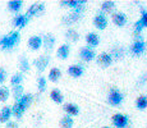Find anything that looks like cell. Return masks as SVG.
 Here are the masks:
<instances>
[{
    "mask_svg": "<svg viewBox=\"0 0 147 128\" xmlns=\"http://www.w3.org/2000/svg\"><path fill=\"white\" fill-rule=\"evenodd\" d=\"M22 5H23V3H22L21 0H12V1L8 3V8H9V10H12V12H18L22 8Z\"/></svg>",
    "mask_w": 147,
    "mask_h": 128,
    "instance_id": "23",
    "label": "cell"
},
{
    "mask_svg": "<svg viewBox=\"0 0 147 128\" xmlns=\"http://www.w3.org/2000/svg\"><path fill=\"white\" fill-rule=\"evenodd\" d=\"M60 126H61V128H72L73 127V119L70 118L69 115L64 116V118H61V121H60Z\"/></svg>",
    "mask_w": 147,
    "mask_h": 128,
    "instance_id": "29",
    "label": "cell"
},
{
    "mask_svg": "<svg viewBox=\"0 0 147 128\" xmlns=\"http://www.w3.org/2000/svg\"><path fill=\"white\" fill-rule=\"evenodd\" d=\"M104 128H109V127H104Z\"/></svg>",
    "mask_w": 147,
    "mask_h": 128,
    "instance_id": "40",
    "label": "cell"
},
{
    "mask_svg": "<svg viewBox=\"0 0 147 128\" xmlns=\"http://www.w3.org/2000/svg\"><path fill=\"white\" fill-rule=\"evenodd\" d=\"M60 77H61V72H60V69H58V68H53V69L49 72V79L51 82L59 81Z\"/></svg>",
    "mask_w": 147,
    "mask_h": 128,
    "instance_id": "24",
    "label": "cell"
},
{
    "mask_svg": "<svg viewBox=\"0 0 147 128\" xmlns=\"http://www.w3.org/2000/svg\"><path fill=\"white\" fill-rule=\"evenodd\" d=\"M5 128H18V124H17V122H8Z\"/></svg>",
    "mask_w": 147,
    "mask_h": 128,
    "instance_id": "38",
    "label": "cell"
},
{
    "mask_svg": "<svg viewBox=\"0 0 147 128\" xmlns=\"http://www.w3.org/2000/svg\"><path fill=\"white\" fill-rule=\"evenodd\" d=\"M68 73H69L72 77H81L82 73H83V67L80 64L70 65V67L68 68Z\"/></svg>",
    "mask_w": 147,
    "mask_h": 128,
    "instance_id": "15",
    "label": "cell"
},
{
    "mask_svg": "<svg viewBox=\"0 0 147 128\" xmlns=\"http://www.w3.org/2000/svg\"><path fill=\"white\" fill-rule=\"evenodd\" d=\"M37 87L40 92H44L45 91V89H46V78L45 77H40L37 79Z\"/></svg>",
    "mask_w": 147,
    "mask_h": 128,
    "instance_id": "35",
    "label": "cell"
},
{
    "mask_svg": "<svg viewBox=\"0 0 147 128\" xmlns=\"http://www.w3.org/2000/svg\"><path fill=\"white\" fill-rule=\"evenodd\" d=\"M129 123V118L124 114H115L113 116V124L117 128H125Z\"/></svg>",
    "mask_w": 147,
    "mask_h": 128,
    "instance_id": "4",
    "label": "cell"
},
{
    "mask_svg": "<svg viewBox=\"0 0 147 128\" xmlns=\"http://www.w3.org/2000/svg\"><path fill=\"white\" fill-rule=\"evenodd\" d=\"M64 110L68 113V115H78V113H80V108L77 106L76 104H65L64 105Z\"/></svg>",
    "mask_w": 147,
    "mask_h": 128,
    "instance_id": "19",
    "label": "cell"
},
{
    "mask_svg": "<svg viewBox=\"0 0 147 128\" xmlns=\"http://www.w3.org/2000/svg\"><path fill=\"white\" fill-rule=\"evenodd\" d=\"M50 98H51V100H53L54 102H56V104H61V102H63V100H64L63 93H61L58 89L53 90L51 92H50Z\"/></svg>",
    "mask_w": 147,
    "mask_h": 128,
    "instance_id": "20",
    "label": "cell"
},
{
    "mask_svg": "<svg viewBox=\"0 0 147 128\" xmlns=\"http://www.w3.org/2000/svg\"><path fill=\"white\" fill-rule=\"evenodd\" d=\"M32 100H33V96L31 95V93H26V95H22V98L18 99V100H17V102H18V104L21 105L23 109H27V108L31 105Z\"/></svg>",
    "mask_w": 147,
    "mask_h": 128,
    "instance_id": "14",
    "label": "cell"
},
{
    "mask_svg": "<svg viewBox=\"0 0 147 128\" xmlns=\"http://www.w3.org/2000/svg\"><path fill=\"white\" fill-rule=\"evenodd\" d=\"M94 23H95V26L98 28V30H105L106 26H107V18L105 17V14L98 13L97 16L95 17Z\"/></svg>",
    "mask_w": 147,
    "mask_h": 128,
    "instance_id": "8",
    "label": "cell"
},
{
    "mask_svg": "<svg viewBox=\"0 0 147 128\" xmlns=\"http://www.w3.org/2000/svg\"><path fill=\"white\" fill-rule=\"evenodd\" d=\"M113 22H114L117 26H119V27H121V26L125 24L127 22V17L124 13H115L114 16H113Z\"/></svg>",
    "mask_w": 147,
    "mask_h": 128,
    "instance_id": "16",
    "label": "cell"
},
{
    "mask_svg": "<svg viewBox=\"0 0 147 128\" xmlns=\"http://www.w3.org/2000/svg\"><path fill=\"white\" fill-rule=\"evenodd\" d=\"M28 46L31 50H38L42 46V37L40 36H32L28 40Z\"/></svg>",
    "mask_w": 147,
    "mask_h": 128,
    "instance_id": "10",
    "label": "cell"
},
{
    "mask_svg": "<svg viewBox=\"0 0 147 128\" xmlns=\"http://www.w3.org/2000/svg\"><path fill=\"white\" fill-rule=\"evenodd\" d=\"M9 95H10V91L8 87L5 86L0 87V101H7L9 99Z\"/></svg>",
    "mask_w": 147,
    "mask_h": 128,
    "instance_id": "30",
    "label": "cell"
},
{
    "mask_svg": "<svg viewBox=\"0 0 147 128\" xmlns=\"http://www.w3.org/2000/svg\"><path fill=\"white\" fill-rule=\"evenodd\" d=\"M12 116V106H4L0 112V122L1 123H8Z\"/></svg>",
    "mask_w": 147,
    "mask_h": 128,
    "instance_id": "12",
    "label": "cell"
},
{
    "mask_svg": "<svg viewBox=\"0 0 147 128\" xmlns=\"http://www.w3.org/2000/svg\"><path fill=\"white\" fill-rule=\"evenodd\" d=\"M22 95H23V86H22V85L14 86L13 87V96H14V99H16V101L18 100V99H21Z\"/></svg>",
    "mask_w": 147,
    "mask_h": 128,
    "instance_id": "31",
    "label": "cell"
},
{
    "mask_svg": "<svg viewBox=\"0 0 147 128\" xmlns=\"http://www.w3.org/2000/svg\"><path fill=\"white\" fill-rule=\"evenodd\" d=\"M24 112H26V109H23V108H22L17 101L14 102V105L12 106V114L16 116V118H21V116L23 115Z\"/></svg>",
    "mask_w": 147,
    "mask_h": 128,
    "instance_id": "22",
    "label": "cell"
},
{
    "mask_svg": "<svg viewBox=\"0 0 147 128\" xmlns=\"http://www.w3.org/2000/svg\"><path fill=\"white\" fill-rule=\"evenodd\" d=\"M145 47H146V44L142 41V40H137L133 45H132V53L134 55H141V54L145 51Z\"/></svg>",
    "mask_w": 147,
    "mask_h": 128,
    "instance_id": "11",
    "label": "cell"
},
{
    "mask_svg": "<svg viewBox=\"0 0 147 128\" xmlns=\"http://www.w3.org/2000/svg\"><path fill=\"white\" fill-rule=\"evenodd\" d=\"M101 8H102L104 12H113L115 8V3L114 1H104L102 5H101Z\"/></svg>",
    "mask_w": 147,
    "mask_h": 128,
    "instance_id": "34",
    "label": "cell"
},
{
    "mask_svg": "<svg viewBox=\"0 0 147 128\" xmlns=\"http://www.w3.org/2000/svg\"><path fill=\"white\" fill-rule=\"evenodd\" d=\"M54 44H55V39H54L53 35H46L44 36V39H42V45L45 46V49L46 50H51Z\"/></svg>",
    "mask_w": 147,
    "mask_h": 128,
    "instance_id": "17",
    "label": "cell"
},
{
    "mask_svg": "<svg viewBox=\"0 0 147 128\" xmlns=\"http://www.w3.org/2000/svg\"><path fill=\"white\" fill-rule=\"evenodd\" d=\"M146 81H147V74H146V76H143V78L140 81V83H143V82H146Z\"/></svg>",
    "mask_w": 147,
    "mask_h": 128,
    "instance_id": "39",
    "label": "cell"
},
{
    "mask_svg": "<svg viewBox=\"0 0 147 128\" xmlns=\"http://www.w3.org/2000/svg\"><path fill=\"white\" fill-rule=\"evenodd\" d=\"M145 27H147V10H142V16L134 24V32L138 35Z\"/></svg>",
    "mask_w": 147,
    "mask_h": 128,
    "instance_id": "6",
    "label": "cell"
},
{
    "mask_svg": "<svg viewBox=\"0 0 147 128\" xmlns=\"http://www.w3.org/2000/svg\"><path fill=\"white\" fill-rule=\"evenodd\" d=\"M111 62H113V56L110 55L109 53H102V54H100V55H98V63L105 65V67H106V65L111 64Z\"/></svg>",
    "mask_w": 147,
    "mask_h": 128,
    "instance_id": "18",
    "label": "cell"
},
{
    "mask_svg": "<svg viewBox=\"0 0 147 128\" xmlns=\"http://www.w3.org/2000/svg\"><path fill=\"white\" fill-rule=\"evenodd\" d=\"M107 100L111 105H119L123 101V93L117 89H111V91L109 92V96H107Z\"/></svg>",
    "mask_w": 147,
    "mask_h": 128,
    "instance_id": "3",
    "label": "cell"
},
{
    "mask_svg": "<svg viewBox=\"0 0 147 128\" xmlns=\"http://www.w3.org/2000/svg\"><path fill=\"white\" fill-rule=\"evenodd\" d=\"M27 22H28V18L26 14H18V16H16L13 19V24L19 28H23L24 26L27 24Z\"/></svg>",
    "mask_w": 147,
    "mask_h": 128,
    "instance_id": "13",
    "label": "cell"
},
{
    "mask_svg": "<svg viewBox=\"0 0 147 128\" xmlns=\"http://www.w3.org/2000/svg\"><path fill=\"white\" fill-rule=\"evenodd\" d=\"M136 105H137V108L141 110L146 109L147 108V96H145V95L140 96V98L137 99V101H136Z\"/></svg>",
    "mask_w": 147,
    "mask_h": 128,
    "instance_id": "27",
    "label": "cell"
},
{
    "mask_svg": "<svg viewBox=\"0 0 147 128\" xmlns=\"http://www.w3.org/2000/svg\"><path fill=\"white\" fill-rule=\"evenodd\" d=\"M80 56L84 62H90L95 58V51H94V49H91V47H83L80 53Z\"/></svg>",
    "mask_w": 147,
    "mask_h": 128,
    "instance_id": "9",
    "label": "cell"
},
{
    "mask_svg": "<svg viewBox=\"0 0 147 128\" xmlns=\"http://www.w3.org/2000/svg\"><path fill=\"white\" fill-rule=\"evenodd\" d=\"M49 62H50L49 56H46V55L38 56V58L35 60V65H36V68H37L38 72H44V70L46 69V67L49 65Z\"/></svg>",
    "mask_w": 147,
    "mask_h": 128,
    "instance_id": "7",
    "label": "cell"
},
{
    "mask_svg": "<svg viewBox=\"0 0 147 128\" xmlns=\"http://www.w3.org/2000/svg\"><path fill=\"white\" fill-rule=\"evenodd\" d=\"M5 78H7V72H5V69L0 68V83H3L5 81Z\"/></svg>",
    "mask_w": 147,
    "mask_h": 128,
    "instance_id": "37",
    "label": "cell"
},
{
    "mask_svg": "<svg viewBox=\"0 0 147 128\" xmlns=\"http://www.w3.org/2000/svg\"><path fill=\"white\" fill-rule=\"evenodd\" d=\"M69 51H70V49L68 45H61L58 49V56L60 59H65V58H68V55H69Z\"/></svg>",
    "mask_w": 147,
    "mask_h": 128,
    "instance_id": "25",
    "label": "cell"
},
{
    "mask_svg": "<svg viewBox=\"0 0 147 128\" xmlns=\"http://www.w3.org/2000/svg\"><path fill=\"white\" fill-rule=\"evenodd\" d=\"M44 9H45V5L42 3H33L30 7V9L27 10L26 16H27V18H30L32 16H38V14H41L44 12Z\"/></svg>",
    "mask_w": 147,
    "mask_h": 128,
    "instance_id": "5",
    "label": "cell"
},
{
    "mask_svg": "<svg viewBox=\"0 0 147 128\" xmlns=\"http://www.w3.org/2000/svg\"><path fill=\"white\" fill-rule=\"evenodd\" d=\"M19 68H21L22 72H28L30 70V63H28L26 56H21V59H19Z\"/></svg>",
    "mask_w": 147,
    "mask_h": 128,
    "instance_id": "28",
    "label": "cell"
},
{
    "mask_svg": "<svg viewBox=\"0 0 147 128\" xmlns=\"http://www.w3.org/2000/svg\"><path fill=\"white\" fill-rule=\"evenodd\" d=\"M110 55L114 56V58H121V56L124 55V49L123 47H114L113 53L110 54Z\"/></svg>",
    "mask_w": 147,
    "mask_h": 128,
    "instance_id": "36",
    "label": "cell"
},
{
    "mask_svg": "<svg viewBox=\"0 0 147 128\" xmlns=\"http://www.w3.org/2000/svg\"><path fill=\"white\" fill-rule=\"evenodd\" d=\"M86 41H87V44H88L90 46H97L98 42H100V39H98V36L96 35V33L91 32V33H88V35L86 36Z\"/></svg>",
    "mask_w": 147,
    "mask_h": 128,
    "instance_id": "21",
    "label": "cell"
},
{
    "mask_svg": "<svg viewBox=\"0 0 147 128\" xmlns=\"http://www.w3.org/2000/svg\"><path fill=\"white\" fill-rule=\"evenodd\" d=\"M82 10H83V5H80V7L74 8L72 13H69L67 17H64L63 22H64V23H68V24H70V23H74L76 21H78V19H80Z\"/></svg>",
    "mask_w": 147,
    "mask_h": 128,
    "instance_id": "2",
    "label": "cell"
},
{
    "mask_svg": "<svg viewBox=\"0 0 147 128\" xmlns=\"http://www.w3.org/2000/svg\"><path fill=\"white\" fill-rule=\"evenodd\" d=\"M19 42V32L18 31H13V32L8 33V35L3 36L0 39V46L3 49H10V47L16 46Z\"/></svg>",
    "mask_w": 147,
    "mask_h": 128,
    "instance_id": "1",
    "label": "cell"
},
{
    "mask_svg": "<svg viewBox=\"0 0 147 128\" xmlns=\"http://www.w3.org/2000/svg\"><path fill=\"white\" fill-rule=\"evenodd\" d=\"M65 36H67L68 40H70V41H77V40L80 39V35H78V32L76 30H68Z\"/></svg>",
    "mask_w": 147,
    "mask_h": 128,
    "instance_id": "33",
    "label": "cell"
},
{
    "mask_svg": "<svg viewBox=\"0 0 147 128\" xmlns=\"http://www.w3.org/2000/svg\"><path fill=\"white\" fill-rule=\"evenodd\" d=\"M22 79H23V76L21 74V73H16L12 78H10V83H12V86H19L22 82Z\"/></svg>",
    "mask_w": 147,
    "mask_h": 128,
    "instance_id": "32",
    "label": "cell"
},
{
    "mask_svg": "<svg viewBox=\"0 0 147 128\" xmlns=\"http://www.w3.org/2000/svg\"><path fill=\"white\" fill-rule=\"evenodd\" d=\"M61 4L67 5V7H70V8L74 9V8L80 7V5L86 4V1H84V0H68V1H61Z\"/></svg>",
    "mask_w": 147,
    "mask_h": 128,
    "instance_id": "26",
    "label": "cell"
}]
</instances>
